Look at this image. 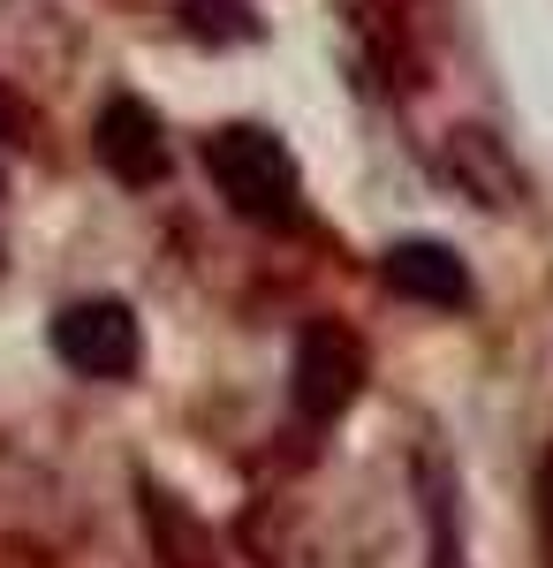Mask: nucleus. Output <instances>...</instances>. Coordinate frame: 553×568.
<instances>
[{"label":"nucleus","mask_w":553,"mask_h":568,"mask_svg":"<svg viewBox=\"0 0 553 568\" xmlns=\"http://www.w3.org/2000/svg\"><path fill=\"white\" fill-rule=\"evenodd\" d=\"M380 281L394 296H410V304H432V311H463L470 304V265L448 251V243H425V235H410V243H394L380 258Z\"/></svg>","instance_id":"obj_5"},{"label":"nucleus","mask_w":553,"mask_h":568,"mask_svg":"<svg viewBox=\"0 0 553 568\" xmlns=\"http://www.w3.org/2000/svg\"><path fill=\"white\" fill-rule=\"evenodd\" d=\"M46 342H53V356H61L69 372H84V379H129V372L144 364V334H137V311L114 304V296H91V304L53 311Z\"/></svg>","instance_id":"obj_3"},{"label":"nucleus","mask_w":553,"mask_h":568,"mask_svg":"<svg viewBox=\"0 0 553 568\" xmlns=\"http://www.w3.org/2000/svg\"><path fill=\"white\" fill-rule=\"evenodd\" d=\"M23 136H31V106L0 84V144H23Z\"/></svg>","instance_id":"obj_8"},{"label":"nucleus","mask_w":553,"mask_h":568,"mask_svg":"<svg viewBox=\"0 0 553 568\" xmlns=\"http://www.w3.org/2000/svg\"><path fill=\"white\" fill-rule=\"evenodd\" d=\"M364 394V342L341 318H311L296 334V364H289V402L303 425H334L341 409Z\"/></svg>","instance_id":"obj_2"},{"label":"nucleus","mask_w":553,"mask_h":568,"mask_svg":"<svg viewBox=\"0 0 553 568\" xmlns=\"http://www.w3.org/2000/svg\"><path fill=\"white\" fill-rule=\"evenodd\" d=\"M91 152H99V168L122 182V190H160L168 168H174V144H168V130H160V114H152L144 99H129V91H114V99L99 106Z\"/></svg>","instance_id":"obj_4"},{"label":"nucleus","mask_w":553,"mask_h":568,"mask_svg":"<svg viewBox=\"0 0 553 568\" xmlns=\"http://www.w3.org/2000/svg\"><path fill=\"white\" fill-rule=\"evenodd\" d=\"M418 508H425V568H470L463 493H455V463H448L440 447L418 455Z\"/></svg>","instance_id":"obj_6"},{"label":"nucleus","mask_w":553,"mask_h":568,"mask_svg":"<svg viewBox=\"0 0 553 568\" xmlns=\"http://www.w3.org/2000/svg\"><path fill=\"white\" fill-rule=\"evenodd\" d=\"M205 175H213V190L243 220H258V227H296L303 220L296 160H289L281 136L258 130V122H228V130L205 136Z\"/></svg>","instance_id":"obj_1"},{"label":"nucleus","mask_w":553,"mask_h":568,"mask_svg":"<svg viewBox=\"0 0 553 568\" xmlns=\"http://www.w3.org/2000/svg\"><path fill=\"white\" fill-rule=\"evenodd\" d=\"M182 31L205 39V45L258 39V8H251V0H182Z\"/></svg>","instance_id":"obj_7"},{"label":"nucleus","mask_w":553,"mask_h":568,"mask_svg":"<svg viewBox=\"0 0 553 568\" xmlns=\"http://www.w3.org/2000/svg\"><path fill=\"white\" fill-rule=\"evenodd\" d=\"M144 508H152V524H168V530H174V516H168V493H144ZM198 554H205V538H190V546L174 554V568H190Z\"/></svg>","instance_id":"obj_10"},{"label":"nucleus","mask_w":553,"mask_h":568,"mask_svg":"<svg viewBox=\"0 0 553 568\" xmlns=\"http://www.w3.org/2000/svg\"><path fill=\"white\" fill-rule=\"evenodd\" d=\"M539 546H546V568H553V455L539 463Z\"/></svg>","instance_id":"obj_9"}]
</instances>
